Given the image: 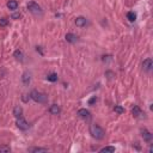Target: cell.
I'll return each mask as SVG.
<instances>
[{
  "label": "cell",
  "instance_id": "cell-1",
  "mask_svg": "<svg viewBox=\"0 0 153 153\" xmlns=\"http://www.w3.org/2000/svg\"><path fill=\"white\" fill-rule=\"evenodd\" d=\"M90 134L92 138H95L96 140H102L105 136V130L98 124H91L90 126Z\"/></svg>",
  "mask_w": 153,
  "mask_h": 153
},
{
  "label": "cell",
  "instance_id": "cell-2",
  "mask_svg": "<svg viewBox=\"0 0 153 153\" xmlns=\"http://www.w3.org/2000/svg\"><path fill=\"white\" fill-rule=\"evenodd\" d=\"M30 98H32L35 102L41 103V104H45L48 103V96L43 94V92H39L37 90H32L30 92Z\"/></svg>",
  "mask_w": 153,
  "mask_h": 153
},
{
  "label": "cell",
  "instance_id": "cell-3",
  "mask_svg": "<svg viewBox=\"0 0 153 153\" xmlns=\"http://www.w3.org/2000/svg\"><path fill=\"white\" fill-rule=\"evenodd\" d=\"M28 10H29L34 16H36V17H42V16H43L42 7H41V6H39L38 4H36L35 1L28 3Z\"/></svg>",
  "mask_w": 153,
  "mask_h": 153
},
{
  "label": "cell",
  "instance_id": "cell-4",
  "mask_svg": "<svg viewBox=\"0 0 153 153\" xmlns=\"http://www.w3.org/2000/svg\"><path fill=\"white\" fill-rule=\"evenodd\" d=\"M17 127L21 130H28L29 129V123L26 122V120L22 116L17 117Z\"/></svg>",
  "mask_w": 153,
  "mask_h": 153
},
{
  "label": "cell",
  "instance_id": "cell-5",
  "mask_svg": "<svg viewBox=\"0 0 153 153\" xmlns=\"http://www.w3.org/2000/svg\"><path fill=\"white\" fill-rule=\"evenodd\" d=\"M132 114L135 118H144L145 117V112L140 109V106H138V105H134V108L132 110Z\"/></svg>",
  "mask_w": 153,
  "mask_h": 153
},
{
  "label": "cell",
  "instance_id": "cell-6",
  "mask_svg": "<svg viewBox=\"0 0 153 153\" xmlns=\"http://www.w3.org/2000/svg\"><path fill=\"white\" fill-rule=\"evenodd\" d=\"M152 67H153V62H152V59L147 57L145 59L142 61V68L145 72H151L152 71Z\"/></svg>",
  "mask_w": 153,
  "mask_h": 153
},
{
  "label": "cell",
  "instance_id": "cell-7",
  "mask_svg": "<svg viewBox=\"0 0 153 153\" xmlns=\"http://www.w3.org/2000/svg\"><path fill=\"white\" fill-rule=\"evenodd\" d=\"M141 136H142V139L146 142H151L152 139H153V134L147 129H142L141 130Z\"/></svg>",
  "mask_w": 153,
  "mask_h": 153
},
{
  "label": "cell",
  "instance_id": "cell-8",
  "mask_svg": "<svg viewBox=\"0 0 153 153\" xmlns=\"http://www.w3.org/2000/svg\"><path fill=\"white\" fill-rule=\"evenodd\" d=\"M88 24V21H86L85 17H77L75 18V25L78 26V28H84V26Z\"/></svg>",
  "mask_w": 153,
  "mask_h": 153
},
{
  "label": "cell",
  "instance_id": "cell-9",
  "mask_svg": "<svg viewBox=\"0 0 153 153\" xmlns=\"http://www.w3.org/2000/svg\"><path fill=\"white\" fill-rule=\"evenodd\" d=\"M78 115L80 116L82 118H85V120H89V118L91 117L90 111L86 110V109H79V110H78Z\"/></svg>",
  "mask_w": 153,
  "mask_h": 153
},
{
  "label": "cell",
  "instance_id": "cell-10",
  "mask_svg": "<svg viewBox=\"0 0 153 153\" xmlns=\"http://www.w3.org/2000/svg\"><path fill=\"white\" fill-rule=\"evenodd\" d=\"M60 111H61V109H60V106L57 104H51L50 108H49V112L51 115H59Z\"/></svg>",
  "mask_w": 153,
  "mask_h": 153
},
{
  "label": "cell",
  "instance_id": "cell-11",
  "mask_svg": "<svg viewBox=\"0 0 153 153\" xmlns=\"http://www.w3.org/2000/svg\"><path fill=\"white\" fill-rule=\"evenodd\" d=\"M22 82L24 85H29L30 82H31V75H30V73L29 72H24L23 73V75H22Z\"/></svg>",
  "mask_w": 153,
  "mask_h": 153
},
{
  "label": "cell",
  "instance_id": "cell-12",
  "mask_svg": "<svg viewBox=\"0 0 153 153\" xmlns=\"http://www.w3.org/2000/svg\"><path fill=\"white\" fill-rule=\"evenodd\" d=\"M65 38H66V41L69 42V43H75V42L78 41V37H77L74 34H71V32H69V34L66 35V36H65Z\"/></svg>",
  "mask_w": 153,
  "mask_h": 153
},
{
  "label": "cell",
  "instance_id": "cell-13",
  "mask_svg": "<svg viewBox=\"0 0 153 153\" xmlns=\"http://www.w3.org/2000/svg\"><path fill=\"white\" fill-rule=\"evenodd\" d=\"M13 56H15L16 60H18V61H23L24 60V53L21 49H17L15 53H13Z\"/></svg>",
  "mask_w": 153,
  "mask_h": 153
},
{
  "label": "cell",
  "instance_id": "cell-14",
  "mask_svg": "<svg viewBox=\"0 0 153 153\" xmlns=\"http://www.w3.org/2000/svg\"><path fill=\"white\" fill-rule=\"evenodd\" d=\"M7 7L11 10V11H15L18 9V1L17 0H10L7 3Z\"/></svg>",
  "mask_w": 153,
  "mask_h": 153
},
{
  "label": "cell",
  "instance_id": "cell-15",
  "mask_svg": "<svg viewBox=\"0 0 153 153\" xmlns=\"http://www.w3.org/2000/svg\"><path fill=\"white\" fill-rule=\"evenodd\" d=\"M22 114H23L22 106H21V105H16V106H15V109H13V115H15V117L22 116Z\"/></svg>",
  "mask_w": 153,
  "mask_h": 153
},
{
  "label": "cell",
  "instance_id": "cell-16",
  "mask_svg": "<svg viewBox=\"0 0 153 153\" xmlns=\"http://www.w3.org/2000/svg\"><path fill=\"white\" fill-rule=\"evenodd\" d=\"M99 152H110V153H112V152H115V147H112V146H106V147H103V148H101L99 150Z\"/></svg>",
  "mask_w": 153,
  "mask_h": 153
},
{
  "label": "cell",
  "instance_id": "cell-17",
  "mask_svg": "<svg viewBox=\"0 0 153 153\" xmlns=\"http://www.w3.org/2000/svg\"><path fill=\"white\" fill-rule=\"evenodd\" d=\"M127 19H128L129 22H134L135 19H136V15H135L134 12H128L127 13Z\"/></svg>",
  "mask_w": 153,
  "mask_h": 153
},
{
  "label": "cell",
  "instance_id": "cell-18",
  "mask_svg": "<svg viewBox=\"0 0 153 153\" xmlns=\"http://www.w3.org/2000/svg\"><path fill=\"white\" fill-rule=\"evenodd\" d=\"M30 152H34V153H36V152H48V148H42V147H32V148H30Z\"/></svg>",
  "mask_w": 153,
  "mask_h": 153
},
{
  "label": "cell",
  "instance_id": "cell-19",
  "mask_svg": "<svg viewBox=\"0 0 153 153\" xmlns=\"http://www.w3.org/2000/svg\"><path fill=\"white\" fill-rule=\"evenodd\" d=\"M47 79L49 82H56L57 80V74H56V73H51V74L47 75Z\"/></svg>",
  "mask_w": 153,
  "mask_h": 153
},
{
  "label": "cell",
  "instance_id": "cell-20",
  "mask_svg": "<svg viewBox=\"0 0 153 153\" xmlns=\"http://www.w3.org/2000/svg\"><path fill=\"white\" fill-rule=\"evenodd\" d=\"M114 111L117 112V114H123V112H124V109L122 108L121 105H115V106H114Z\"/></svg>",
  "mask_w": 153,
  "mask_h": 153
},
{
  "label": "cell",
  "instance_id": "cell-21",
  "mask_svg": "<svg viewBox=\"0 0 153 153\" xmlns=\"http://www.w3.org/2000/svg\"><path fill=\"white\" fill-rule=\"evenodd\" d=\"M11 151V147L7 145H3V146H0V152H10Z\"/></svg>",
  "mask_w": 153,
  "mask_h": 153
},
{
  "label": "cell",
  "instance_id": "cell-22",
  "mask_svg": "<svg viewBox=\"0 0 153 153\" xmlns=\"http://www.w3.org/2000/svg\"><path fill=\"white\" fill-rule=\"evenodd\" d=\"M9 24V19L6 18H0V26H6Z\"/></svg>",
  "mask_w": 153,
  "mask_h": 153
},
{
  "label": "cell",
  "instance_id": "cell-23",
  "mask_svg": "<svg viewBox=\"0 0 153 153\" xmlns=\"http://www.w3.org/2000/svg\"><path fill=\"white\" fill-rule=\"evenodd\" d=\"M96 102H97V97H96V96H94V97H92V98L90 99V101H89V105H92V104L96 103Z\"/></svg>",
  "mask_w": 153,
  "mask_h": 153
},
{
  "label": "cell",
  "instance_id": "cell-24",
  "mask_svg": "<svg viewBox=\"0 0 153 153\" xmlns=\"http://www.w3.org/2000/svg\"><path fill=\"white\" fill-rule=\"evenodd\" d=\"M21 18V13H13L12 15V19H18Z\"/></svg>",
  "mask_w": 153,
  "mask_h": 153
}]
</instances>
